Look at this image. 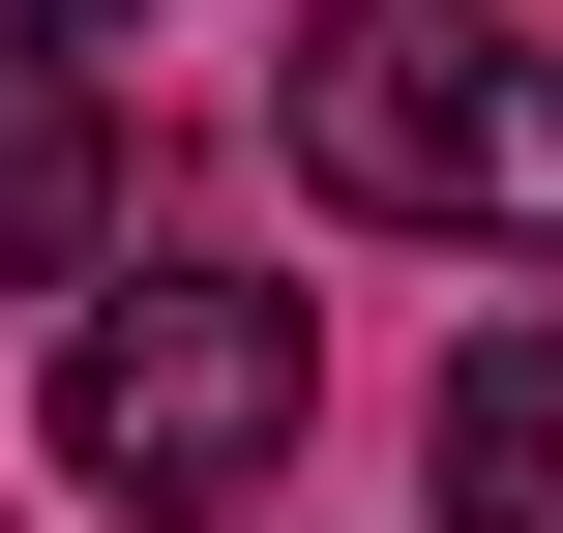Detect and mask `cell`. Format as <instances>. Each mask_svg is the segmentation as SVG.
I'll return each instance as SVG.
<instances>
[{"label": "cell", "instance_id": "cell-3", "mask_svg": "<svg viewBox=\"0 0 563 533\" xmlns=\"http://www.w3.org/2000/svg\"><path fill=\"white\" fill-rule=\"evenodd\" d=\"M0 267H119V119L59 30H0Z\"/></svg>", "mask_w": 563, "mask_h": 533}, {"label": "cell", "instance_id": "cell-4", "mask_svg": "<svg viewBox=\"0 0 563 533\" xmlns=\"http://www.w3.org/2000/svg\"><path fill=\"white\" fill-rule=\"evenodd\" d=\"M416 475H445V533H563V326H475L445 356V445Z\"/></svg>", "mask_w": 563, "mask_h": 533}, {"label": "cell", "instance_id": "cell-2", "mask_svg": "<svg viewBox=\"0 0 563 533\" xmlns=\"http://www.w3.org/2000/svg\"><path fill=\"white\" fill-rule=\"evenodd\" d=\"M297 386H327V356H297V297H267V267H119V297H89V326H59V475H89V504H267V445H297Z\"/></svg>", "mask_w": 563, "mask_h": 533}, {"label": "cell", "instance_id": "cell-5", "mask_svg": "<svg viewBox=\"0 0 563 533\" xmlns=\"http://www.w3.org/2000/svg\"><path fill=\"white\" fill-rule=\"evenodd\" d=\"M0 30H148V0H0Z\"/></svg>", "mask_w": 563, "mask_h": 533}, {"label": "cell", "instance_id": "cell-1", "mask_svg": "<svg viewBox=\"0 0 563 533\" xmlns=\"http://www.w3.org/2000/svg\"><path fill=\"white\" fill-rule=\"evenodd\" d=\"M267 119H297L327 208L563 267V59L505 30V0H297V89H267Z\"/></svg>", "mask_w": 563, "mask_h": 533}]
</instances>
